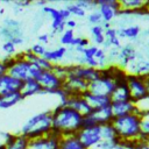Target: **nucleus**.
I'll return each mask as SVG.
<instances>
[{"mask_svg": "<svg viewBox=\"0 0 149 149\" xmlns=\"http://www.w3.org/2000/svg\"><path fill=\"white\" fill-rule=\"evenodd\" d=\"M52 130L61 136L76 135L83 128V115L73 108L58 104L52 111Z\"/></svg>", "mask_w": 149, "mask_h": 149, "instance_id": "1", "label": "nucleus"}, {"mask_svg": "<svg viewBox=\"0 0 149 149\" xmlns=\"http://www.w3.org/2000/svg\"><path fill=\"white\" fill-rule=\"evenodd\" d=\"M52 130L51 111H44L30 116L21 127L20 134L28 140L47 136Z\"/></svg>", "mask_w": 149, "mask_h": 149, "instance_id": "2", "label": "nucleus"}, {"mask_svg": "<svg viewBox=\"0 0 149 149\" xmlns=\"http://www.w3.org/2000/svg\"><path fill=\"white\" fill-rule=\"evenodd\" d=\"M141 122L142 119L134 114H127L119 118H113L112 125L116 132L118 137L121 141L125 140H137L141 134Z\"/></svg>", "mask_w": 149, "mask_h": 149, "instance_id": "3", "label": "nucleus"}, {"mask_svg": "<svg viewBox=\"0 0 149 149\" xmlns=\"http://www.w3.org/2000/svg\"><path fill=\"white\" fill-rule=\"evenodd\" d=\"M14 58H15V63L13 64V66L10 69H8L7 73L22 83L28 79H35V77L37 76V73L40 72L41 69H38L33 63L24 59L23 51L15 54Z\"/></svg>", "mask_w": 149, "mask_h": 149, "instance_id": "4", "label": "nucleus"}, {"mask_svg": "<svg viewBox=\"0 0 149 149\" xmlns=\"http://www.w3.org/2000/svg\"><path fill=\"white\" fill-rule=\"evenodd\" d=\"M0 37L5 41H10L15 45L23 42L22 23L14 19H5L0 26Z\"/></svg>", "mask_w": 149, "mask_h": 149, "instance_id": "5", "label": "nucleus"}, {"mask_svg": "<svg viewBox=\"0 0 149 149\" xmlns=\"http://www.w3.org/2000/svg\"><path fill=\"white\" fill-rule=\"evenodd\" d=\"M127 85L130 92L132 101L136 105L147 99L148 88L146 84V77L133 73H127Z\"/></svg>", "mask_w": 149, "mask_h": 149, "instance_id": "6", "label": "nucleus"}, {"mask_svg": "<svg viewBox=\"0 0 149 149\" xmlns=\"http://www.w3.org/2000/svg\"><path fill=\"white\" fill-rule=\"evenodd\" d=\"M35 80L41 85L43 93L52 94L55 91L62 88L64 80L61 79L52 70H40Z\"/></svg>", "mask_w": 149, "mask_h": 149, "instance_id": "7", "label": "nucleus"}, {"mask_svg": "<svg viewBox=\"0 0 149 149\" xmlns=\"http://www.w3.org/2000/svg\"><path fill=\"white\" fill-rule=\"evenodd\" d=\"M113 113L111 106L94 108L87 115L83 116V127H91V126H102L106 123H111L113 120Z\"/></svg>", "mask_w": 149, "mask_h": 149, "instance_id": "8", "label": "nucleus"}, {"mask_svg": "<svg viewBox=\"0 0 149 149\" xmlns=\"http://www.w3.org/2000/svg\"><path fill=\"white\" fill-rule=\"evenodd\" d=\"M79 142L84 146L85 149H93L95 148L101 139V126H91V127H83L76 134Z\"/></svg>", "mask_w": 149, "mask_h": 149, "instance_id": "9", "label": "nucleus"}, {"mask_svg": "<svg viewBox=\"0 0 149 149\" xmlns=\"http://www.w3.org/2000/svg\"><path fill=\"white\" fill-rule=\"evenodd\" d=\"M95 2L102 22L112 23V21L118 16L121 9L119 0H95Z\"/></svg>", "mask_w": 149, "mask_h": 149, "instance_id": "10", "label": "nucleus"}, {"mask_svg": "<svg viewBox=\"0 0 149 149\" xmlns=\"http://www.w3.org/2000/svg\"><path fill=\"white\" fill-rule=\"evenodd\" d=\"M114 86H115V81L114 80H112V79H109L107 77L100 76L95 80L88 83L87 91L91 92V93H94V94L109 97L112 91H113V88H114Z\"/></svg>", "mask_w": 149, "mask_h": 149, "instance_id": "11", "label": "nucleus"}, {"mask_svg": "<svg viewBox=\"0 0 149 149\" xmlns=\"http://www.w3.org/2000/svg\"><path fill=\"white\" fill-rule=\"evenodd\" d=\"M42 13L48 14L51 17V29H52L51 35L62 34L65 30V21L61 17L59 10L57 8H55L54 6L47 5V6L42 7Z\"/></svg>", "mask_w": 149, "mask_h": 149, "instance_id": "12", "label": "nucleus"}, {"mask_svg": "<svg viewBox=\"0 0 149 149\" xmlns=\"http://www.w3.org/2000/svg\"><path fill=\"white\" fill-rule=\"evenodd\" d=\"M23 83L13 78L8 73L0 74V97L7 95L13 92H20Z\"/></svg>", "mask_w": 149, "mask_h": 149, "instance_id": "13", "label": "nucleus"}, {"mask_svg": "<svg viewBox=\"0 0 149 149\" xmlns=\"http://www.w3.org/2000/svg\"><path fill=\"white\" fill-rule=\"evenodd\" d=\"M66 106L73 108L74 111H77L79 114H81L83 116L84 115H87L91 111H92V107L90 106V104L87 102V100L81 95V94H74V95H70L68 98V100L65 101Z\"/></svg>", "mask_w": 149, "mask_h": 149, "instance_id": "14", "label": "nucleus"}, {"mask_svg": "<svg viewBox=\"0 0 149 149\" xmlns=\"http://www.w3.org/2000/svg\"><path fill=\"white\" fill-rule=\"evenodd\" d=\"M112 102L113 101H128L132 100L130 97V92L127 85V78L126 79H121L115 81V86L109 95Z\"/></svg>", "mask_w": 149, "mask_h": 149, "instance_id": "15", "label": "nucleus"}, {"mask_svg": "<svg viewBox=\"0 0 149 149\" xmlns=\"http://www.w3.org/2000/svg\"><path fill=\"white\" fill-rule=\"evenodd\" d=\"M29 142L30 140L20 133H10L9 136L3 141L5 149H29Z\"/></svg>", "mask_w": 149, "mask_h": 149, "instance_id": "16", "label": "nucleus"}, {"mask_svg": "<svg viewBox=\"0 0 149 149\" xmlns=\"http://www.w3.org/2000/svg\"><path fill=\"white\" fill-rule=\"evenodd\" d=\"M136 107V104H134L132 100L128 101H113L111 104V108H112V113L114 118H119V116H123L127 114H130L134 112Z\"/></svg>", "mask_w": 149, "mask_h": 149, "instance_id": "17", "label": "nucleus"}, {"mask_svg": "<svg viewBox=\"0 0 149 149\" xmlns=\"http://www.w3.org/2000/svg\"><path fill=\"white\" fill-rule=\"evenodd\" d=\"M81 95L87 100V102L90 104V106L92 107V109H94V108H101V107H106V106H111V104H112L111 98L107 97V95L94 94V93H91L88 91L84 92Z\"/></svg>", "mask_w": 149, "mask_h": 149, "instance_id": "18", "label": "nucleus"}, {"mask_svg": "<svg viewBox=\"0 0 149 149\" xmlns=\"http://www.w3.org/2000/svg\"><path fill=\"white\" fill-rule=\"evenodd\" d=\"M141 27L139 24H127L125 27L116 28V36L120 40L128 38L130 41H135L141 35Z\"/></svg>", "mask_w": 149, "mask_h": 149, "instance_id": "19", "label": "nucleus"}, {"mask_svg": "<svg viewBox=\"0 0 149 149\" xmlns=\"http://www.w3.org/2000/svg\"><path fill=\"white\" fill-rule=\"evenodd\" d=\"M68 50L69 49L66 47H63V45L56 47L54 49H47L43 57L52 64H58V62L63 61L68 56Z\"/></svg>", "mask_w": 149, "mask_h": 149, "instance_id": "20", "label": "nucleus"}, {"mask_svg": "<svg viewBox=\"0 0 149 149\" xmlns=\"http://www.w3.org/2000/svg\"><path fill=\"white\" fill-rule=\"evenodd\" d=\"M20 93L24 99V98H28V97H31L35 94H43V90H42L41 85L35 79H28V80L23 81Z\"/></svg>", "mask_w": 149, "mask_h": 149, "instance_id": "21", "label": "nucleus"}, {"mask_svg": "<svg viewBox=\"0 0 149 149\" xmlns=\"http://www.w3.org/2000/svg\"><path fill=\"white\" fill-rule=\"evenodd\" d=\"M57 149H85V148L79 142L76 135H69V136H62L59 139Z\"/></svg>", "mask_w": 149, "mask_h": 149, "instance_id": "22", "label": "nucleus"}, {"mask_svg": "<svg viewBox=\"0 0 149 149\" xmlns=\"http://www.w3.org/2000/svg\"><path fill=\"white\" fill-rule=\"evenodd\" d=\"M21 100H23V97L21 95L20 92H13V93H9L7 95L0 97V108L6 109L9 107H13L14 105L20 102Z\"/></svg>", "mask_w": 149, "mask_h": 149, "instance_id": "23", "label": "nucleus"}, {"mask_svg": "<svg viewBox=\"0 0 149 149\" xmlns=\"http://www.w3.org/2000/svg\"><path fill=\"white\" fill-rule=\"evenodd\" d=\"M90 33H91V38H92V44L97 45V47H101V44L105 42V29L102 28L101 24H95V26H91L90 28Z\"/></svg>", "mask_w": 149, "mask_h": 149, "instance_id": "24", "label": "nucleus"}, {"mask_svg": "<svg viewBox=\"0 0 149 149\" xmlns=\"http://www.w3.org/2000/svg\"><path fill=\"white\" fill-rule=\"evenodd\" d=\"M121 9H129V10H135L144 7L146 0H119Z\"/></svg>", "mask_w": 149, "mask_h": 149, "instance_id": "25", "label": "nucleus"}, {"mask_svg": "<svg viewBox=\"0 0 149 149\" xmlns=\"http://www.w3.org/2000/svg\"><path fill=\"white\" fill-rule=\"evenodd\" d=\"M76 38V34H74V30H71V29H65L62 34H61V37H59V42L63 47H72L73 44V41Z\"/></svg>", "mask_w": 149, "mask_h": 149, "instance_id": "26", "label": "nucleus"}, {"mask_svg": "<svg viewBox=\"0 0 149 149\" xmlns=\"http://www.w3.org/2000/svg\"><path fill=\"white\" fill-rule=\"evenodd\" d=\"M116 136H118L116 132L112 123H106L101 126V139L102 140H112V139H115Z\"/></svg>", "mask_w": 149, "mask_h": 149, "instance_id": "27", "label": "nucleus"}, {"mask_svg": "<svg viewBox=\"0 0 149 149\" xmlns=\"http://www.w3.org/2000/svg\"><path fill=\"white\" fill-rule=\"evenodd\" d=\"M65 8L69 10L70 15L77 16V17H85L86 16V10H84L83 8H80L79 6H77L74 2H70L65 5Z\"/></svg>", "mask_w": 149, "mask_h": 149, "instance_id": "28", "label": "nucleus"}, {"mask_svg": "<svg viewBox=\"0 0 149 149\" xmlns=\"http://www.w3.org/2000/svg\"><path fill=\"white\" fill-rule=\"evenodd\" d=\"M119 144H121V140L116 136L115 139H112V140H101L100 143L95 148H99V149H115Z\"/></svg>", "mask_w": 149, "mask_h": 149, "instance_id": "29", "label": "nucleus"}, {"mask_svg": "<svg viewBox=\"0 0 149 149\" xmlns=\"http://www.w3.org/2000/svg\"><path fill=\"white\" fill-rule=\"evenodd\" d=\"M87 22L91 24V26H95V24H101L102 23V20H101V15L100 13L98 12V9H93L91 10L87 15Z\"/></svg>", "mask_w": 149, "mask_h": 149, "instance_id": "30", "label": "nucleus"}, {"mask_svg": "<svg viewBox=\"0 0 149 149\" xmlns=\"http://www.w3.org/2000/svg\"><path fill=\"white\" fill-rule=\"evenodd\" d=\"M47 143H48L47 136L34 139V140H30V142H29V149H45Z\"/></svg>", "mask_w": 149, "mask_h": 149, "instance_id": "31", "label": "nucleus"}, {"mask_svg": "<svg viewBox=\"0 0 149 149\" xmlns=\"http://www.w3.org/2000/svg\"><path fill=\"white\" fill-rule=\"evenodd\" d=\"M74 3L80 8H83L84 10H93L97 8V2L91 0H77L74 1Z\"/></svg>", "mask_w": 149, "mask_h": 149, "instance_id": "32", "label": "nucleus"}, {"mask_svg": "<svg viewBox=\"0 0 149 149\" xmlns=\"http://www.w3.org/2000/svg\"><path fill=\"white\" fill-rule=\"evenodd\" d=\"M98 48L99 47H97V45H94V44H90L88 47H86V48H84L83 49V51H81V56L84 57V58H93L94 57V55H95V52H97V50H98Z\"/></svg>", "mask_w": 149, "mask_h": 149, "instance_id": "33", "label": "nucleus"}, {"mask_svg": "<svg viewBox=\"0 0 149 149\" xmlns=\"http://www.w3.org/2000/svg\"><path fill=\"white\" fill-rule=\"evenodd\" d=\"M2 50L7 56H14L16 54V45L10 41H5L2 44Z\"/></svg>", "mask_w": 149, "mask_h": 149, "instance_id": "34", "label": "nucleus"}, {"mask_svg": "<svg viewBox=\"0 0 149 149\" xmlns=\"http://www.w3.org/2000/svg\"><path fill=\"white\" fill-rule=\"evenodd\" d=\"M91 44V41L87 38V37H83V36H76L74 41H73V44L71 48L73 47H80V48H86Z\"/></svg>", "mask_w": 149, "mask_h": 149, "instance_id": "35", "label": "nucleus"}, {"mask_svg": "<svg viewBox=\"0 0 149 149\" xmlns=\"http://www.w3.org/2000/svg\"><path fill=\"white\" fill-rule=\"evenodd\" d=\"M45 50H47L45 45H43V44H41V43H35V44H33L31 48H30V51H31L34 55L38 56V57H43Z\"/></svg>", "mask_w": 149, "mask_h": 149, "instance_id": "36", "label": "nucleus"}, {"mask_svg": "<svg viewBox=\"0 0 149 149\" xmlns=\"http://www.w3.org/2000/svg\"><path fill=\"white\" fill-rule=\"evenodd\" d=\"M2 63H3V65L7 68V71H8V69H10L12 66H13V64L15 63V58H14V56H5L3 58H1L0 59Z\"/></svg>", "mask_w": 149, "mask_h": 149, "instance_id": "37", "label": "nucleus"}, {"mask_svg": "<svg viewBox=\"0 0 149 149\" xmlns=\"http://www.w3.org/2000/svg\"><path fill=\"white\" fill-rule=\"evenodd\" d=\"M141 133L146 136L149 137V118L147 119H142L141 122Z\"/></svg>", "mask_w": 149, "mask_h": 149, "instance_id": "38", "label": "nucleus"}, {"mask_svg": "<svg viewBox=\"0 0 149 149\" xmlns=\"http://www.w3.org/2000/svg\"><path fill=\"white\" fill-rule=\"evenodd\" d=\"M37 40H38V43H41V44L45 45V44H48V43H49V41H50V34H48V33L40 34V35L37 36Z\"/></svg>", "mask_w": 149, "mask_h": 149, "instance_id": "39", "label": "nucleus"}, {"mask_svg": "<svg viewBox=\"0 0 149 149\" xmlns=\"http://www.w3.org/2000/svg\"><path fill=\"white\" fill-rule=\"evenodd\" d=\"M30 5H31V1H29V0H17V1H14V6L17 7L19 9H23L24 7L30 6Z\"/></svg>", "mask_w": 149, "mask_h": 149, "instance_id": "40", "label": "nucleus"}, {"mask_svg": "<svg viewBox=\"0 0 149 149\" xmlns=\"http://www.w3.org/2000/svg\"><path fill=\"white\" fill-rule=\"evenodd\" d=\"M58 10H59V15H61V17H62L64 21H66V20L71 19V15H70L69 10H68L65 7H63V8H59Z\"/></svg>", "mask_w": 149, "mask_h": 149, "instance_id": "41", "label": "nucleus"}, {"mask_svg": "<svg viewBox=\"0 0 149 149\" xmlns=\"http://www.w3.org/2000/svg\"><path fill=\"white\" fill-rule=\"evenodd\" d=\"M77 27V21L73 20V19H69L65 21V28L66 29H71V30H74V28Z\"/></svg>", "mask_w": 149, "mask_h": 149, "instance_id": "42", "label": "nucleus"}, {"mask_svg": "<svg viewBox=\"0 0 149 149\" xmlns=\"http://www.w3.org/2000/svg\"><path fill=\"white\" fill-rule=\"evenodd\" d=\"M7 73V68L3 65V63L0 61V74H5Z\"/></svg>", "mask_w": 149, "mask_h": 149, "instance_id": "43", "label": "nucleus"}, {"mask_svg": "<svg viewBox=\"0 0 149 149\" xmlns=\"http://www.w3.org/2000/svg\"><path fill=\"white\" fill-rule=\"evenodd\" d=\"M36 5H37V6H41V7H44V6H47V5H48V2H47V1H44V0H41V1H37V2H36Z\"/></svg>", "mask_w": 149, "mask_h": 149, "instance_id": "44", "label": "nucleus"}, {"mask_svg": "<svg viewBox=\"0 0 149 149\" xmlns=\"http://www.w3.org/2000/svg\"><path fill=\"white\" fill-rule=\"evenodd\" d=\"M144 8L149 12V0H146V2H144Z\"/></svg>", "mask_w": 149, "mask_h": 149, "instance_id": "45", "label": "nucleus"}, {"mask_svg": "<svg viewBox=\"0 0 149 149\" xmlns=\"http://www.w3.org/2000/svg\"><path fill=\"white\" fill-rule=\"evenodd\" d=\"M143 34H144L146 36H149V27H148V28H147V29L143 31Z\"/></svg>", "mask_w": 149, "mask_h": 149, "instance_id": "46", "label": "nucleus"}, {"mask_svg": "<svg viewBox=\"0 0 149 149\" xmlns=\"http://www.w3.org/2000/svg\"><path fill=\"white\" fill-rule=\"evenodd\" d=\"M146 100H148V101H149V92H148V95H147V99H146Z\"/></svg>", "mask_w": 149, "mask_h": 149, "instance_id": "47", "label": "nucleus"}, {"mask_svg": "<svg viewBox=\"0 0 149 149\" xmlns=\"http://www.w3.org/2000/svg\"><path fill=\"white\" fill-rule=\"evenodd\" d=\"M146 78H147V79L149 80V74H147V76H146Z\"/></svg>", "mask_w": 149, "mask_h": 149, "instance_id": "48", "label": "nucleus"}, {"mask_svg": "<svg viewBox=\"0 0 149 149\" xmlns=\"http://www.w3.org/2000/svg\"><path fill=\"white\" fill-rule=\"evenodd\" d=\"M148 44H149V40H148Z\"/></svg>", "mask_w": 149, "mask_h": 149, "instance_id": "49", "label": "nucleus"}]
</instances>
